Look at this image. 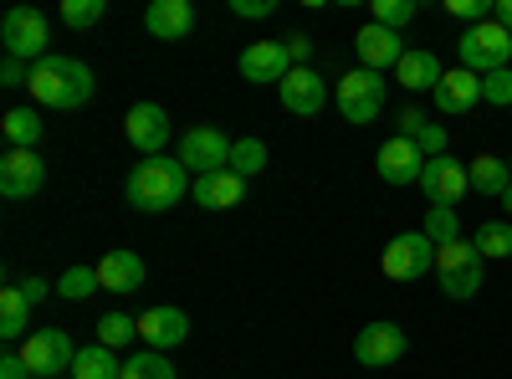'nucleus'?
<instances>
[{"mask_svg":"<svg viewBox=\"0 0 512 379\" xmlns=\"http://www.w3.org/2000/svg\"><path fill=\"white\" fill-rule=\"evenodd\" d=\"M374 170H379L384 185L405 190V185H420V175H425V154L415 149V139H400V134H395V139H384V144H379Z\"/></svg>","mask_w":512,"mask_h":379,"instance_id":"f8f14e48","label":"nucleus"},{"mask_svg":"<svg viewBox=\"0 0 512 379\" xmlns=\"http://www.w3.org/2000/svg\"><path fill=\"white\" fill-rule=\"evenodd\" d=\"M0 379H36L31 364L21 359V349H6V354H0Z\"/></svg>","mask_w":512,"mask_h":379,"instance_id":"ea45409f","label":"nucleus"},{"mask_svg":"<svg viewBox=\"0 0 512 379\" xmlns=\"http://www.w3.org/2000/svg\"><path fill=\"white\" fill-rule=\"evenodd\" d=\"M21 359L31 364L36 379H62V369L77 364V349H72V339L62 328H36L31 339L21 344Z\"/></svg>","mask_w":512,"mask_h":379,"instance_id":"1a4fd4ad","label":"nucleus"},{"mask_svg":"<svg viewBox=\"0 0 512 379\" xmlns=\"http://www.w3.org/2000/svg\"><path fill=\"white\" fill-rule=\"evenodd\" d=\"M354 52H359V67H369V72H384V67H400V57H405V47H400V31H390V26H359V36H354Z\"/></svg>","mask_w":512,"mask_h":379,"instance_id":"dca6fc26","label":"nucleus"},{"mask_svg":"<svg viewBox=\"0 0 512 379\" xmlns=\"http://www.w3.org/2000/svg\"><path fill=\"white\" fill-rule=\"evenodd\" d=\"M93 292H103L98 267H67L57 277V298H67V303H82V298H93Z\"/></svg>","mask_w":512,"mask_h":379,"instance_id":"c85d7f7f","label":"nucleus"},{"mask_svg":"<svg viewBox=\"0 0 512 379\" xmlns=\"http://www.w3.org/2000/svg\"><path fill=\"white\" fill-rule=\"evenodd\" d=\"M482 103H492V108H512V67L482 77Z\"/></svg>","mask_w":512,"mask_h":379,"instance_id":"c9c22d12","label":"nucleus"},{"mask_svg":"<svg viewBox=\"0 0 512 379\" xmlns=\"http://www.w3.org/2000/svg\"><path fill=\"white\" fill-rule=\"evenodd\" d=\"M108 16V0H62V21L72 26V31H88V26H98Z\"/></svg>","mask_w":512,"mask_h":379,"instance_id":"72a5a7b5","label":"nucleus"},{"mask_svg":"<svg viewBox=\"0 0 512 379\" xmlns=\"http://www.w3.org/2000/svg\"><path fill=\"white\" fill-rule=\"evenodd\" d=\"M477 103H482V77L466 72V67H451L441 77V88H436V108L446 118H461V113H472Z\"/></svg>","mask_w":512,"mask_h":379,"instance_id":"6ab92c4d","label":"nucleus"},{"mask_svg":"<svg viewBox=\"0 0 512 379\" xmlns=\"http://www.w3.org/2000/svg\"><path fill=\"white\" fill-rule=\"evenodd\" d=\"M31 98L41 103V108H82L93 98V67L88 62H77V57H41L36 67H31Z\"/></svg>","mask_w":512,"mask_h":379,"instance_id":"f03ea898","label":"nucleus"},{"mask_svg":"<svg viewBox=\"0 0 512 379\" xmlns=\"http://www.w3.org/2000/svg\"><path fill=\"white\" fill-rule=\"evenodd\" d=\"M231 11H236L241 21H262V16H272L277 6H272V0H231Z\"/></svg>","mask_w":512,"mask_h":379,"instance_id":"a19ab883","label":"nucleus"},{"mask_svg":"<svg viewBox=\"0 0 512 379\" xmlns=\"http://www.w3.org/2000/svg\"><path fill=\"white\" fill-rule=\"evenodd\" d=\"M185 170L200 180V175H216V170H231V139L221 129H210V123H200V129L180 134V154H175Z\"/></svg>","mask_w":512,"mask_h":379,"instance_id":"6e6552de","label":"nucleus"},{"mask_svg":"<svg viewBox=\"0 0 512 379\" xmlns=\"http://www.w3.org/2000/svg\"><path fill=\"white\" fill-rule=\"evenodd\" d=\"M128 339H139V318H128V313H103V318H98V344H103V349L118 354Z\"/></svg>","mask_w":512,"mask_h":379,"instance_id":"7c9ffc66","label":"nucleus"},{"mask_svg":"<svg viewBox=\"0 0 512 379\" xmlns=\"http://www.w3.org/2000/svg\"><path fill=\"white\" fill-rule=\"evenodd\" d=\"M241 200H246V180L236 170H216V175L195 180V205H205V210H231Z\"/></svg>","mask_w":512,"mask_h":379,"instance_id":"4be33fe9","label":"nucleus"},{"mask_svg":"<svg viewBox=\"0 0 512 379\" xmlns=\"http://www.w3.org/2000/svg\"><path fill=\"white\" fill-rule=\"evenodd\" d=\"M144 26L154 31V41H185L195 31V6L190 0H154L144 11Z\"/></svg>","mask_w":512,"mask_h":379,"instance_id":"aec40b11","label":"nucleus"},{"mask_svg":"<svg viewBox=\"0 0 512 379\" xmlns=\"http://www.w3.org/2000/svg\"><path fill=\"white\" fill-rule=\"evenodd\" d=\"M420 129H425V113H420V108H405V113H400V139H415Z\"/></svg>","mask_w":512,"mask_h":379,"instance_id":"c03bdc74","label":"nucleus"},{"mask_svg":"<svg viewBox=\"0 0 512 379\" xmlns=\"http://www.w3.org/2000/svg\"><path fill=\"white\" fill-rule=\"evenodd\" d=\"M333 103L344 113V123H374L379 108H384V72H369V67H354L349 77H338L333 88Z\"/></svg>","mask_w":512,"mask_h":379,"instance_id":"39448f33","label":"nucleus"},{"mask_svg":"<svg viewBox=\"0 0 512 379\" xmlns=\"http://www.w3.org/2000/svg\"><path fill=\"white\" fill-rule=\"evenodd\" d=\"M26 82H31V67L26 62H16V57L0 62V88H26Z\"/></svg>","mask_w":512,"mask_h":379,"instance_id":"58836bf2","label":"nucleus"},{"mask_svg":"<svg viewBox=\"0 0 512 379\" xmlns=\"http://www.w3.org/2000/svg\"><path fill=\"white\" fill-rule=\"evenodd\" d=\"M231 170H236L241 180L262 175V170H267V144H262V139H236V144H231Z\"/></svg>","mask_w":512,"mask_h":379,"instance_id":"2f4dec72","label":"nucleus"},{"mask_svg":"<svg viewBox=\"0 0 512 379\" xmlns=\"http://www.w3.org/2000/svg\"><path fill=\"white\" fill-rule=\"evenodd\" d=\"M241 77L246 82H282L292 72V57H287V41H251L241 52Z\"/></svg>","mask_w":512,"mask_h":379,"instance_id":"f3484780","label":"nucleus"},{"mask_svg":"<svg viewBox=\"0 0 512 379\" xmlns=\"http://www.w3.org/2000/svg\"><path fill=\"white\" fill-rule=\"evenodd\" d=\"M185 190H190V170H185L180 159H169V154L134 164V170H128V180H123L128 205L149 210V216H159V210H175V205L185 200Z\"/></svg>","mask_w":512,"mask_h":379,"instance_id":"f257e3e1","label":"nucleus"},{"mask_svg":"<svg viewBox=\"0 0 512 379\" xmlns=\"http://www.w3.org/2000/svg\"><path fill=\"white\" fill-rule=\"evenodd\" d=\"M420 231L436 241V251H441V246H451V241H461L456 205H425V226H420Z\"/></svg>","mask_w":512,"mask_h":379,"instance_id":"cd10ccee","label":"nucleus"},{"mask_svg":"<svg viewBox=\"0 0 512 379\" xmlns=\"http://www.w3.org/2000/svg\"><path fill=\"white\" fill-rule=\"evenodd\" d=\"M507 170H512V154H507Z\"/></svg>","mask_w":512,"mask_h":379,"instance_id":"de8ad7c7","label":"nucleus"},{"mask_svg":"<svg viewBox=\"0 0 512 379\" xmlns=\"http://www.w3.org/2000/svg\"><path fill=\"white\" fill-rule=\"evenodd\" d=\"M395 72H400V88H410V93H425V88L436 93V88H441V77H446L441 62H436V52H405Z\"/></svg>","mask_w":512,"mask_h":379,"instance_id":"b1692460","label":"nucleus"},{"mask_svg":"<svg viewBox=\"0 0 512 379\" xmlns=\"http://www.w3.org/2000/svg\"><path fill=\"white\" fill-rule=\"evenodd\" d=\"M287 57H292V67H308V57H313V36L292 31V36H287Z\"/></svg>","mask_w":512,"mask_h":379,"instance_id":"79ce46f5","label":"nucleus"},{"mask_svg":"<svg viewBox=\"0 0 512 379\" xmlns=\"http://www.w3.org/2000/svg\"><path fill=\"white\" fill-rule=\"evenodd\" d=\"M0 41H6V57L36 67L41 57H52L47 52V16H41L36 6H16L6 11V21H0Z\"/></svg>","mask_w":512,"mask_h":379,"instance_id":"423d86ee","label":"nucleus"},{"mask_svg":"<svg viewBox=\"0 0 512 379\" xmlns=\"http://www.w3.org/2000/svg\"><path fill=\"white\" fill-rule=\"evenodd\" d=\"M98 282H103V292H139L144 287V257L139 251L113 246L108 257L98 262Z\"/></svg>","mask_w":512,"mask_h":379,"instance_id":"412c9836","label":"nucleus"},{"mask_svg":"<svg viewBox=\"0 0 512 379\" xmlns=\"http://www.w3.org/2000/svg\"><path fill=\"white\" fill-rule=\"evenodd\" d=\"M415 149H420L425 159H441V154H446V129H441V123H425V129L415 134Z\"/></svg>","mask_w":512,"mask_h":379,"instance_id":"4c0bfd02","label":"nucleus"},{"mask_svg":"<svg viewBox=\"0 0 512 379\" xmlns=\"http://www.w3.org/2000/svg\"><path fill=\"white\" fill-rule=\"evenodd\" d=\"M415 0H374V26H390V31H400V26H410L415 21Z\"/></svg>","mask_w":512,"mask_h":379,"instance_id":"f704fd0d","label":"nucleus"},{"mask_svg":"<svg viewBox=\"0 0 512 379\" xmlns=\"http://www.w3.org/2000/svg\"><path fill=\"white\" fill-rule=\"evenodd\" d=\"M456 52H461V67L477 72V77L502 72V67H512V31L497 26V16H492V21H482V26H466Z\"/></svg>","mask_w":512,"mask_h":379,"instance_id":"20e7f679","label":"nucleus"},{"mask_svg":"<svg viewBox=\"0 0 512 379\" xmlns=\"http://www.w3.org/2000/svg\"><path fill=\"white\" fill-rule=\"evenodd\" d=\"M118 379H175V364H169L164 354H154V349H144L134 359H123V374Z\"/></svg>","mask_w":512,"mask_h":379,"instance_id":"473e14b6","label":"nucleus"},{"mask_svg":"<svg viewBox=\"0 0 512 379\" xmlns=\"http://www.w3.org/2000/svg\"><path fill=\"white\" fill-rule=\"evenodd\" d=\"M482 251L472 241H451L436 251V277H441V292L451 303H472L482 292Z\"/></svg>","mask_w":512,"mask_h":379,"instance_id":"7ed1b4c3","label":"nucleus"},{"mask_svg":"<svg viewBox=\"0 0 512 379\" xmlns=\"http://www.w3.org/2000/svg\"><path fill=\"white\" fill-rule=\"evenodd\" d=\"M0 339L6 344H26L31 339V298L21 287L0 292Z\"/></svg>","mask_w":512,"mask_h":379,"instance_id":"5701e85b","label":"nucleus"},{"mask_svg":"<svg viewBox=\"0 0 512 379\" xmlns=\"http://www.w3.org/2000/svg\"><path fill=\"white\" fill-rule=\"evenodd\" d=\"M472 246L482 251V257H507L512 262V221H482Z\"/></svg>","mask_w":512,"mask_h":379,"instance_id":"c756f323","label":"nucleus"},{"mask_svg":"<svg viewBox=\"0 0 512 379\" xmlns=\"http://www.w3.org/2000/svg\"><path fill=\"white\" fill-rule=\"evenodd\" d=\"M410 349V339H405V328L400 323H369V328H359V339H354V359L364 364V369H390V364H400V354Z\"/></svg>","mask_w":512,"mask_h":379,"instance_id":"9d476101","label":"nucleus"},{"mask_svg":"<svg viewBox=\"0 0 512 379\" xmlns=\"http://www.w3.org/2000/svg\"><path fill=\"white\" fill-rule=\"evenodd\" d=\"M41 185H47V164H41L36 149H6L0 159V195L6 200H31Z\"/></svg>","mask_w":512,"mask_h":379,"instance_id":"9b49d317","label":"nucleus"},{"mask_svg":"<svg viewBox=\"0 0 512 379\" xmlns=\"http://www.w3.org/2000/svg\"><path fill=\"white\" fill-rule=\"evenodd\" d=\"M502 210H507V216H512V185L502 190Z\"/></svg>","mask_w":512,"mask_h":379,"instance_id":"49530a36","label":"nucleus"},{"mask_svg":"<svg viewBox=\"0 0 512 379\" xmlns=\"http://www.w3.org/2000/svg\"><path fill=\"white\" fill-rule=\"evenodd\" d=\"M277 98H282V108L297 113V118H318L323 103H328V88H323L318 67H292V72L277 82Z\"/></svg>","mask_w":512,"mask_h":379,"instance_id":"4468645a","label":"nucleus"},{"mask_svg":"<svg viewBox=\"0 0 512 379\" xmlns=\"http://www.w3.org/2000/svg\"><path fill=\"white\" fill-rule=\"evenodd\" d=\"M139 339H144L154 354L180 349V344L190 339V318H185L180 308H149V313L139 318Z\"/></svg>","mask_w":512,"mask_h":379,"instance_id":"a211bd4d","label":"nucleus"},{"mask_svg":"<svg viewBox=\"0 0 512 379\" xmlns=\"http://www.w3.org/2000/svg\"><path fill=\"white\" fill-rule=\"evenodd\" d=\"M436 272V241L425 231H400L384 246V277L390 282H420Z\"/></svg>","mask_w":512,"mask_h":379,"instance_id":"0eeeda50","label":"nucleus"},{"mask_svg":"<svg viewBox=\"0 0 512 379\" xmlns=\"http://www.w3.org/2000/svg\"><path fill=\"white\" fill-rule=\"evenodd\" d=\"M21 292H26V298H31V308L41 303V298H47V292H57V282H41V277H26V282H16Z\"/></svg>","mask_w":512,"mask_h":379,"instance_id":"37998d69","label":"nucleus"},{"mask_svg":"<svg viewBox=\"0 0 512 379\" xmlns=\"http://www.w3.org/2000/svg\"><path fill=\"white\" fill-rule=\"evenodd\" d=\"M420 190L431 205H456L466 190H472V175H466V164L441 154V159H425V175H420Z\"/></svg>","mask_w":512,"mask_h":379,"instance_id":"2eb2a0df","label":"nucleus"},{"mask_svg":"<svg viewBox=\"0 0 512 379\" xmlns=\"http://www.w3.org/2000/svg\"><path fill=\"white\" fill-rule=\"evenodd\" d=\"M123 364L113 359V349L93 344V349H77V364H72V379H118Z\"/></svg>","mask_w":512,"mask_h":379,"instance_id":"a878e982","label":"nucleus"},{"mask_svg":"<svg viewBox=\"0 0 512 379\" xmlns=\"http://www.w3.org/2000/svg\"><path fill=\"white\" fill-rule=\"evenodd\" d=\"M466 175H472V190L477 195H492V200H502V190L512 185L507 159H497V154H477L472 164H466Z\"/></svg>","mask_w":512,"mask_h":379,"instance_id":"393cba45","label":"nucleus"},{"mask_svg":"<svg viewBox=\"0 0 512 379\" xmlns=\"http://www.w3.org/2000/svg\"><path fill=\"white\" fill-rule=\"evenodd\" d=\"M446 11H451L456 21H466V26H482V21L497 16V0H451Z\"/></svg>","mask_w":512,"mask_h":379,"instance_id":"e433bc0d","label":"nucleus"},{"mask_svg":"<svg viewBox=\"0 0 512 379\" xmlns=\"http://www.w3.org/2000/svg\"><path fill=\"white\" fill-rule=\"evenodd\" d=\"M497 26L512 31V0H497Z\"/></svg>","mask_w":512,"mask_h":379,"instance_id":"a18cd8bd","label":"nucleus"},{"mask_svg":"<svg viewBox=\"0 0 512 379\" xmlns=\"http://www.w3.org/2000/svg\"><path fill=\"white\" fill-rule=\"evenodd\" d=\"M123 134H128V144H134L144 159H159L164 144H169V113L159 103H134L128 118H123Z\"/></svg>","mask_w":512,"mask_h":379,"instance_id":"ddd939ff","label":"nucleus"},{"mask_svg":"<svg viewBox=\"0 0 512 379\" xmlns=\"http://www.w3.org/2000/svg\"><path fill=\"white\" fill-rule=\"evenodd\" d=\"M0 134H6L11 149H36V139H41V118H36L31 108H11L6 123H0Z\"/></svg>","mask_w":512,"mask_h":379,"instance_id":"bb28decb","label":"nucleus"}]
</instances>
